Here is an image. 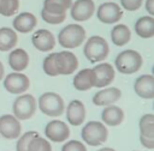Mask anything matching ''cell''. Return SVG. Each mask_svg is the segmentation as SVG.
<instances>
[{
    "instance_id": "cell-12",
    "label": "cell",
    "mask_w": 154,
    "mask_h": 151,
    "mask_svg": "<svg viewBox=\"0 0 154 151\" xmlns=\"http://www.w3.org/2000/svg\"><path fill=\"white\" fill-rule=\"evenodd\" d=\"M96 16H97V19L101 23L113 24V23L120 20V18L123 16V12H122L119 5H117L116 2L108 1V2H103L99 6Z\"/></svg>"
},
{
    "instance_id": "cell-10",
    "label": "cell",
    "mask_w": 154,
    "mask_h": 151,
    "mask_svg": "<svg viewBox=\"0 0 154 151\" xmlns=\"http://www.w3.org/2000/svg\"><path fill=\"white\" fill-rule=\"evenodd\" d=\"M46 137L54 143H63L70 137L69 126L60 120H52L45 127Z\"/></svg>"
},
{
    "instance_id": "cell-15",
    "label": "cell",
    "mask_w": 154,
    "mask_h": 151,
    "mask_svg": "<svg viewBox=\"0 0 154 151\" xmlns=\"http://www.w3.org/2000/svg\"><path fill=\"white\" fill-rule=\"evenodd\" d=\"M31 42L40 52H49L55 46V38L53 34L46 29L36 30L31 36Z\"/></svg>"
},
{
    "instance_id": "cell-36",
    "label": "cell",
    "mask_w": 154,
    "mask_h": 151,
    "mask_svg": "<svg viewBox=\"0 0 154 151\" xmlns=\"http://www.w3.org/2000/svg\"><path fill=\"white\" fill-rule=\"evenodd\" d=\"M4 73H5V68H4V65H2V62L0 61V80L4 78Z\"/></svg>"
},
{
    "instance_id": "cell-16",
    "label": "cell",
    "mask_w": 154,
    "mask_h": 151,
    "mask_svg": "<svg viewBox=\"0 0 154 151\" xmlns=\"http://www.w3.org/2000/svg\"><path fill=\"white\" fill-rule=\"evenodd\" d=\"M122 97V91L118 87H107L97 91L93 97V103L99 107H107L116 103Z\"/></svg>"
},
{
    "instance_id": "cell-21",
    "label": "cell",
    "mask_w": 154,
    "mask_h": 151,
    "mask_svg": "<svg viewBox=\"0 0 154 151\" xmlns=\"http://www.w3.org/2000/svg\"><path fill=\"white\" fill-rule=\"evenodd\" d=\"M135 32L142 38H150L154 36V18L152 16H144L136 20Z\"/></svg>"
},
{
    "instance_id": "cell-28",
    "label": "cell",
    "mask_w": 154,
    "mask_h": 151,
    "mask_svg": "<svg viewBox=\"0 0 154 151\" xmlns=\"http://www.w3.org/2000/svg\"><path fill=\"white\" fill-rule=\"evenodd\" d=\"M19 8V0H0V14L5 17L13 16Z\"/></svg>"
},
{
    "instance_id": "cell-31",
    "label": "cell",
    "mask_w": 154,
    "mask_h": 151,
    "mask_svg": "<svg viewBox=\"0 0 154 151\" xmlns=\"http://www.w3.org/2000/svg\"><path fill=\"white\" fill-rule=\"evenodd\" d=\"M41 17H42V19H43L46 23L55 25V24L63 23V22L65 20V18H66V14H65V13H63V14H54V13L47 12L46 10H42V11H41Z\"/></svg>"
},
{
    "instance_id": "cell-23",
    "label": "cell",
    "mask_w": 154,
    "mask_h": 151,
    "mask_svg": "<svg viewBox=\"0 0 154 151\" xmlns=\"http://www.w3.org/2000/svg\"><path fill=\"white\" fill-rule=\"evenodd\" d=\"M17 34L10 28H0V52H7L13 49L17 44Z\"/></svg>"
},
{
    "instance_id": "cell-18",
    "label": "cell",
    "mask_w": 154,
    "mask_h": 151,
    "mask_svg": "<svg viewBox=\"0 0 154 151\" xmlns=\"http://www.w3.org/2000/svg\"><path fill=\"white\" fill-rule=\"evenodd\" d=\"M36 23H37L36 17L32 13L22 12L13 19V28H14V30H17L22 34H26L35 29Z\"/></svg>"
},
{
    "instance_id": "cell-13",
    "label": "cell",
    "mask_w": 154,
    "mask_h": 151,
    "mask_svg": "<svg viewBox=\"0 0 154 151\" xmlns=\"http://www.w3.org/2000/svg\"><path fill=\"white\" fill-rule=\"evenodd\" d=\"M95 11L93 0H77L71 5V17L77 22L88 20Z\"/></svg>"
},
{
    "instance_id": "cell-11",
    "label": "cell",
    "mask_w": 154,
    "mask_h": 151,
    "mask_svg": "<svg viewBox=\"0 0 154 151\" xmlns=\"http://www.w3.org/2000/svg\"><path fill=\"white\" fill-rule=\"evenodd\" d=\"M20 132L22 125L14 115L5 114L0 116V135L6 139H17Z\"/></svg>"
},
{
    "instance_id": "cell-37",
    "label": "cell",
    "mask_w": 154,
    "mask_h": 151,
    "mask_svg": "<svg viewBox=\"0 0 154 151\" xmlns=\"http://www.w3.org/2000/svg\"><path fill=\"white\" fill-rule=\"evenodd\" d=\"M97 151H116V150L112 149V147H102V149H100V150H97Z\"/></svg>"
},
{
    "instance_id": "cell-1",
    "label": "cell",
    "mask_w": 154,
    "mask_h": 151,
    "mask_svg": "<svg viewBox=\"0 0 154 151\" xmlns=\"http://www.w3.org/2000/svg\"><path fill=\"white\" fill-rule=\"evenodd\" d=\"M83 53L91 64H96L107 58L109 53V47L103 37L91 36L90 38L87 40L83 48Z\"/></svg>"
},
{
    "instance_id": "cell-33",
    "label": "cell",
    "mask_w": 154,
    "mask_h": 151,
    "mask_svg": "<svg viewBox=\"0 0 154 151\" xmlns=\"http://www.w3.org/2000/svg\"><path fill=\"white\" fill-rule=\"evenodd\" d=\"M142 1L143 0H120V4L125 11H136L141 7Z\"/></svg>"
},
{
    "instance_id": "cell-32",
    "label": "cell",
    "mask_w": 154,
    "mask_h": 151,
    "mask_svg": "<svg viewBox=\"0 0 154 151\" xmlns=\"http://www.w3.org/2000/svg\"><path fill=\"white\" fill-rule=\"evenodd\" d=\"M61 151H87V147L78 140H70L63 145Z\"/></svg>"
},
{
    "instance_id": "cell-5",
    "label": "cell",
    "mask_w": 154,
    "mask_h": 151,
    "mask_svg": "<svg viewBox=\"0 0 154 151\" xmlns=\"http://www.w3.org/2000/svg\"><path fill=\"white\" fill-rule=\"evenodd\" d=\"M38 108L47 116H60L64 113L65 105L63 98L55 92H45L38 98Z\"/></svg>"
},
{
    "instance_id": "cell-27",
    "label": "cell",
    "mask_w": 154,
    "mask_h": 151,
    "mask_svg": "<svg viewBox=\"0 0 154 151\" xmlns=\"http://www.w3.org/2000/svg\"><path fill=\"white\" fill-rule=\"evenodd\" d=\"M26 151H52V146L47 139H45L37 134L29 143Z\"/></svg>"
},
{
    "instance_id": "cell-3",
    "label": "cell",
    "mask_w": 154,
    "mask_h": 151,
    "mask_svg": "<svg viewBox=\"0 0 154 151\" xmlns=\"http://www.w3.org/2000/svg\"><path fill=\"white\" fill-rule=\"evenodd\" d=\"M116 68L123 74H132L142 66V56L138 52L128 49L118 54L114 60Z\"/></svg>"
},
{
    "instance_id": "cell-2",
    "label": "cell",
    "mask_w": 154,
    "mask_h": 151,
    "mask_svg": "<svg viewBox=\"0 0 154 151\" xmlns=\"http://www.w3.org/2000/svg\"><path fill=\"white\" fill-rule=\"evenodd\" d=\"M85 40V30L78 24H69L63 28L58 35V42L63 48L72 49L83 43Z\"/></svg>"
},
{
    "instance_id": "cell-6",
    "label": "cell",
    "mask_w": 154,
    "mask_h": 151,
    "mask_svg": "<svg viewBox=\"0 0 154 151\" xmlns=\"http://www.w3.org/2000/svg\"><path fill=\"white\" fill-rule=\"evenodd\" d=\"M37 102L32 95H22L13 102V115L18 120H28L36 111Z\"/></svg>"
},
{
    "instance_id": "cell-19",
    "label": "cell",
    "mask_w": 154,
    "mask_h": 151,
    "mask_svg": "<svg viewBox=\"0 0 154 151\" xmlns=\"http://www.w3.org/2000/svg\"><path fill=\"white\" fill-rule=\"evenodd\" d=\"M101 120L107 126H119L124 120V111L122 108L116 105H107L101 113Z\"/></svg>"
},
{
    "instance_id": "cell-30",
    "label": "cell",
    "mask_w": 154,
    "mask_h": 151,
    "mask_svg": "<svg viewBox=\"0 0 154 151\" xmlns=\"http://www.w3.org/2000/svg\"><path fill=\"white\" fill-rule=\"evenodd\" d=\"M37 134H38V133H37L36 131H29V132H25L22 137H18L19 139H18V141H17V144H16V150H17V151H26L29 143H30L31 139H32L35 135H37Z\"/></svg>"
},
{
    "instance_id": "cell-4",
    "label": "cell",
    "mask_w": 154,
    "mask_h": 151,
    "mask_svg": "<svg viewBox=\"0 0 154 151\" xmlns=\"http://www.w3.org/2000/svg\"><path fill=\"white\" fill-rule=\"evenodd\" d=\"M108 137L107 127L99 121H89L82 128V139L87 145L99 146L102 145Z\"/></svg>"
},
{
    "instance_id": "cell-29",
    "label": "cell",
    "mask_w": 154,
    "mask_h": 151,
    "mask_svg": "<svg viewBox=\"0 0 154 151\" xmlns=\"http://www.w3.org/2000/svg\"><path fill=\"white\" fill-rule=\"evenodd\" d=\"M42 67H43V71L47 76H51V77L59 76L58 71H57V67H55V53H52V54H49L48 56L45 58Z\"/></svg>"
},
{
    "instance_id": "cell-8",
    "label": "cell",
    "mask_w": 154,
    "mask_h": 151,
    "mask_svg": "<svg viewBox=\"0 0 154 151\" xmlns=\"http://www.w3.org/2000/svg\"><path fill=\"white\" fill-rule=\"evenodd\" d=\"M30 86V80L29 78L20 73V72H13L6 76L4 79V87L6 91L13 95H19L25 92Z\"/></svg>"
},
{
    "instance_id": "cell-24",
    "label": "cell",
    "mask_w": 154,
    "mask_h": 151,
    "mask_svg": "<svg viewBox=\"0 0 154 151\" xmlns=\"http://www.w3.org/2000/svg\"><path fill=\"white\" fill-rule=\"evenodd\" d=\"M130 37H131V32L125 24H118L111 31V40L118 47L125 46L130 41Z\"/></svg>"
},
{
    "instance_id": "cell-26",
    "label": "cell",
    "mask_w": 154,
    "mask_h": 151,
    "mask_svg": "<svg viewBox=\"0 0 154 151\" xmlns=\"http://www.w3.org/2000/svg\"><path fill=\"white\" fill-rule=\"evenodd\" d=\"M140 132L141 135L154 139V115L153 114H144L140 119Z\"/></svg>"
},
{
    "instance_id": "cell-17",
    "label": "cell",
    "mask_w": 154,
    "mask_h": 151,
    "mask_svg": "<svg viewBox=\"0 0 154 151\" xmlns=\"http://www.w3.org/2000/svg\"><path fill=\"white\" fill-rule=\"evenodd\" d=\"M66 119H67V122L72 126L82 125L84 122V119H85L84 104L78 99L71 101L67 105V109H66Z\"/></svg>"
},
{
    "instance_id": "cell-22",
    "label": "cell",
    "mask_w": 154,
    "mask_h": 151,
    "mask_svg": "<svg viewBox=\"0 0 154 151\" xmlns=\"http://www.w3.org/2000/svg\"><path fill=\"white\" fill-rule=\"evenodd\" d=\"M73 86L78 91H87L93 85V74L90 68H84L81 70L75 77H73Z\"/></svg>"
},
{
    "instance_id": "cell-9",
    "label": "cell",
    "mask_w": 154,
    "mask_h": 151,
    "mask_svg": "<svg viewBox=\"0 0 154 151\" xmlns=\"http://www.w3.org/2000/svg\"><path fill=\"white\" fill-rule=\"evenodd\" d=\"M91 74H93V85L95 87H105L113 81L116 72L112 65L103 62L91 68Z\"/></svg>"
},
{
    "instance_id": "cell-25",
    "label": "cell",
    "mask_w": 154,
    "mask_h": 151,
    "mask_svg": "<svg viewBox=\"0 0 154 151\" xmlns=\"http://www.w3.org/2000/svg\"><path fill=\"white\" fill-rule=\"evenodd\" d=\"M72 5V0H45L43 10L54 14L65 13Z\"/></svg>"
},
{
    "instance_id": "cell-14",
    "label": "cell",
    "mask_w": 154,
    "mask_h": 151,
    "mask_svg": "<svg viewBox=\"0 0 154 151\" xmlns=\"http://www.w3.org/2000/svg\"><path fill=\"white\" fill-rule=\"evenodd\" d=\"M134 90L138 97L144 99L154 98V77L152 74L140 76L134 84Z\"/></svg>"
},
{
    "instance_id": "cell-35",
    "label": "cell",
    "mask_w": 154,
    "mask_h": 151,
    "mask_svg": "<svg viewBox=\"0 0 154 151\" xmlns=\"http://www.w3.org/2000/svg\"><path fill=\"white\" fill-rule=\"evenodd\" d=\"M146 10L150 16H154V0L146 1Z\"/></svg>"
},
{
    "instance_id": "cell-20",
    "label": "cell",
    "mask_w": 154,
    "mask_h": 151,
    "mask_svg": "<svg viewBox=\"0 0 154 151\" xmlns=\"http://www.w3.org/2000/svg\"><path fill=\"white\" fill-rule=\"evenodd\" d=\"M8 65L16 72L24 71L29 65V55H28V53L22 48L13 49L8 55Z\"/></svg>"
},
{
    "instance_id": "cell-7",
    "label": "cell",
    "mask_w": 154,
    "mask_h": 151,
    "mask_svg": "<svg viewBox=\"0 0 154 151\" xmlns=\"http://www.w3.org/2000/svg\"><path fill=\"white\" fill-rule=\"evenodd\" d=\"M55 67L58 74H72L78 67V59L73 53L69 50L55 53Z\"/></svg>"
},
{
    "instance_id": "cell-34",
    "label": "cell",
    "mask_w": 154,
    "mask_h": 151,
    "mask_svg": "<svg viewBox=\"0 0 154 151\" xmlns=\"http://www.w3.org/2000/svg\"><path fill=\"white\" fill-rule=\"evenodd\" d=\"M140 141H141V144L144 147H147V149H154V139H150V138L140 135Z\"/></svg>"
}]
</instances>
